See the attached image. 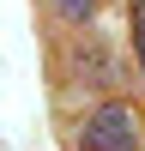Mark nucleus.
I'll return each instance as SVG.
<instances>
[{"instance_id": "nucleus-1", "label": "nucleus", "mask_w": 145, "mask_h": 151, "mask_svg": "<svg viewBox=\"0 0 145 151\" xmlns=\"http://www.w3.org/2000/svg\"><path fill=\"white\" fill-rule=\"evenodd\" d=\"M79 151H139V121L127 103L91 109V121L79 127Z\"/></svg>"}, {"instance_id": "nucleus-2", "label": "nucleus", "mask_w": 145, "mask_h": 151, "mask_svg": "<svg viewBox=\"0 0 145 151\" xmlns=\"http://www.w3.org/2000/svg\"><path fill=\"white\" fill-rule=\"evenodd\" d=\"M55 12H60V18H91L97 0H55Z\"/></svg>"}, {"instance_id": "nucleus-3", "label": "nucleus", "mask_w": 145, "mask_h": 151, "mask_svg": "<svg viewBox=\"0 0 145 151\" xmlns=\"http://www.w3.org/2000/svg\"><path fill=\"white\" fill-rule=\"evenodd\" d=\"M133 42H139V67H145V0H139V24H133Z\"/></svg>"}]
</instances>
